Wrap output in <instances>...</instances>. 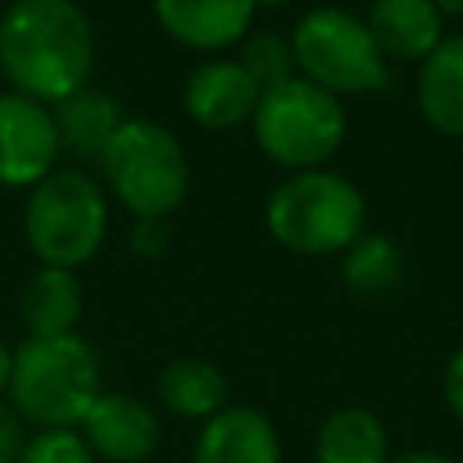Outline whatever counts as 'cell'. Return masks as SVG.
<instances>
[{
  "instance_id": "obj_1",
  "label": "cell",
  "mask_w": 463,
  "mask_h": 463,
  "mask_svg": "<svg viewBox=\"0 0 463 463\" xmlns=\"http://www.w3.org/2000/svg\"><path fill=\"white\" fill-rule=\"evenodd\" d=\"M94 29L76 0H11L0 14V72L43 105L87 87Z\"/></svg>"
},
{
  "instance_id": "obj_2",
  "label": "cell",
  "mask_w": 463,
  "mask_h": 463,
  "mask_svg": "<svg viewBox=\"0 0 463 463\" xmlns=\"http://www.w3.org/2000/svg\"><path fill=\"white\" fill-rule=\"evenodd\" d=\"M98 351L80 336H25L14 347L11 369V409L36 430L80 427L101 394Z\"/></svg>"
},
{
  "instance_id": "obj_3",
  "label": "cell",
  "mask_w": 463,
  "mask_h": 463,
  "mask_svg": "<svg viewBox=\"0 0 463 463\" xmlns=\"http://www.w3.org/2000/svg\"><path fill=\"white\" fill-rule=\"evenodd\" d=\"M271 239L304 257L344 253L365 232V195L344 174L300 170L275 184L264 206Z\"/></svg>"
},
{
  "instance_id": "obj_4",
  "label": "cell",
  "mask_w": 463,
  "mask_h": 463,
  "mask_svg": "<svg viewBox=\"0 0 463 463\" xmlns=\"http://www.w3.org/2000/svg\"><path fill=\"white\" fill-rule=\"evenodd\" d=\"M105 228L109 203L90 174L58 166L29 188L25 242L43 268L76 271L101 250Z\"/></svg>"
},
{
  "instance_id": "obj_5",
  "label": "cell",
  "mask_w": 463,
  "mask_h": 463,
  "mask_svg": "<svg viewBox=\"0 0 463 463\" xmlns=\"http://www.w3.org/2000/svg\"><path fill=\"white\" fill-rule=\"evenodd\" d=\"M250 123L260 152L293 174L318 170L329 156H336L347 137V116L340 98L304 76L260 90Z\"/></svg>"
},
{
  "instance_id": "obj_6",
  "label": "cell",
  "mask_w": 463,
  "mask_h": 463,
  "mask_svg": "<svg viewBox=\"0 0 463 463\" xmlns=\"http://www.w3.org/2000/svg\"><path fill=\"white\" fill-rule=\"evenodd\" d=\"M98 163L134 217H170L188 195V156L156 119H123Z\"/></svg>"
},
{
  "instance_id": "obj_7",
  "label": "cell",
  "mask_w": 463,
  "mask_h": 463,
  "mask_svg": "<svg viewBox=\"0 0 463 463\" xmlns=\"http://www.w3.org/2000/svg\"><path fill=\"white\" fill-rule=\"evenodd\" d=\"M289 47L304 80L329 94H373L387 87V58L365 18L344 7H311L297 18Z\"/></svg>"
},
{
  "instance_id": "obj_8",
  "label": "cell",
  "mask_w": 463,
  "mask_h": 463,
  "mask_svg": "<svg viewBox=\"0 0 463 463\" xmlns=\"http://www.w3.org/2000/svg\"><path fill=\"white\" fill-rule=\"evenodd\" d=\"M58 127L54 112L18 90L0 94V184L33 188L58 170Z\"/></svg>"
},
{
  "instance_id": "obj_9",
  "label": "cell",
  "mask_w": 463,
  "mask_h": 463,
  "mask_svg": "<svg viewBox=\"0 0 463 463\" xmlns=\"http://www.w3.org/2000/svg\"><path fill=\"white\" fill-rule=\"evenodd\" d=\"M80 434L94 459L105 463H145L156 456L163 427L152 405L130 391H101L80 423Z\"/></svg>"
},
{
  "instance_id": "obj_10",
  "label": "cell",
  "mask_w": 463,
  "mask_h": 463,
  "mask_svg": "<svg viewBox=\"0 0 463 463\" xmlns=\"http://www.w3.org/2000/svg\"><path fill=\"white\" fill-rule=\"evenodd\" d=\"M192 463H282V434L264 409L228 402L199 423Z\"/></svg>"
},
{
  "instance_id": "obj_11",
  "label": "cell",
  "mask_w": 463,
  "mask_h": 463,
  "mask_svg": "<svg viewBox=\"0 0 463 463\" xmlns=\"http://www.w3.org/2000/svg\"><path fill=\"white\" fill-rule=\"evenodd\" d=\"M184 112L206 130H232L253 119L260 87L239 65V58H210L199 61L184 80Z\"/></svg>"
},
{
  "instance_id": "obj_12",
  "label": "cell",
  "mask_w": 463,
  "mask_h": 463,
  "mask_svg": "<svg viewBox=\"0 0 463 463\" xmlns=\"http://www.w3.org/2000/svg\"><path fill=\"white\" fill-rule=\"evenodd\" d=\"M156 22L192 51H224L246 36L253 0H152Z\"/></svg>"
},
{
  "instance_id": "obj_13",
  "label": "cell",
  "mask_w": 463,
  "mask_h": 463,
  "mask_svg": "<svg viewBox=\"0 0 463 463\" xmlns=\"http://www.w3.org/2000/svg\"><path fill=\"white\" fill-rule=\"evenodd\" d=\"M441 11L430 0H373L365 25L383 51V58L423 61L445 36H441Z\"/></svg>"
},
{
  "instance_id": "obj_14",
  "label": "cell",
  "mask_w": 463,
  "mask_h": 463,
  "mask_svg": "<svg viewBox=\"0 0 463 463\" xmlns=\"http://www.w3.org/2000/svg\"><path fill=\"white\" fill-rule=\"evenodd\" d=\"M18 315H22L25 333L36 340L76 333L80 315H83V286H80L76 271L40 264L22 289Z\"/></svg>"
},
{
  "instance_id": "obj_15",
  "label": "cell",
  "mask_w": 463,
  "mask_h": 463,
  "mask_svg": "<svg viewBox=\"0 0 463 463\" xmlns=\"http://www.w3.org/2000/svg\"><path fill=\"white\" fill-rule=\"evenodd\" d=\"M416 101L423 119L445 134L463 137V33L445 36L420 65Z\"/></svg>"
},
{
  "instance_id": "obj_16",
  "label": "cell",
  "mask_w": 463,
  "mask_h": 463,
  "mask_svg": "<svg viewBox=\"0 0 463 463\" xmlns=\"http://www.w3.org/2000/svg\"><path fill=\"white\" fill-rule=\"evenodd\" d=\"M156 394L174 416L206 423L210 416H217L228 405V376L221 373L217 362L184 354L159 369Z\"/></svg>"
},
{
  "instance_id": "obj_17",
  "label": "cell",
  "mask_w": 463,
  "mask_h": 463,
  "mask_svg": "<svg viewBox=\"0 0 463 463\" xmlns=\"http://www.w3.org/2000/svg\"><path fill=\"white\" fill-rule=\"evenodd\" d=\"M315 459L318 463H387L391 438L383 420L365 405L333 409L315 434Z\"/></svg>"
},
{
  "instance_id": "obj_18",
  "label": "cell",
  "mask_w": 463,
  "mask_h": 463,
  "mask_svg": "<svg viewBox=\"0 0 463 463\" xmlns=\"http://www.w3.org/2000/svg\"><path fill=\"white\" fill-rule=\"evenodd\" d=\"M51 112H54L61 148L80 159H101L105 145L112 141V134L123 123L116 98L105 90H94V87H80L76 94L61 98Z\"/></svg>"
},
{
  "instance_id": "obj_19",
  "label": "cell",
  "mask_w": 463,
  "mask_h": 463,
  "mask_svg": "<svg viewBox=\"0 0 463 463\" xmlns=\"http://www.w3.org/2000/svg\"><path fill=\"white\" fill-rule=\"evenodd\" d=\"M402 275H405V257L398 242L383 232H362L344 250L340 279L354 297H365V300L387 297L391 289H398Z\"/></svg>"
},
{
  "instance_id": "obj_20",
  "label": "cell",
  "mask_w": 463,
  "mask_h": 463,
  "mask_svg": "<svg viewBox=\"0 0 463 463\" xmlns=\"http://www.w3.org/2000/svg\"><path fill=\"white\" fill-rule=\"evenodd\" d=\"M239 65L257 80L260 90H268V87L286 83V80L297 76V72H293V69H297V58H293L289 36H279V33H253V36L242 43Z\"/></svg>"
},
{
  "instance_id": "obj_21",
  "label": "cell",
  "mask_w": 463,
  "mask_h": 463,
  "mask_svg": "<svg viewBox=\"0 0 463 463\" xmlns=\"http://www.w3.org/2000/svg\"><path fill=\"white\" fill-rule=\"evenodd\" d=\"M18 463H94L80 427H47L25 438Z\"/></svg>"
},
{
  "instance_id": "obj_22",
  "label": "cell",
  "mask_w": 463,
  "mask_h": 463,
  "mask_svg": "<svg viewBox=\"0 0 463 463\" xmlns=\"http://www.w3.org/2000/svg\"><path fill=\"white\" fill-rule=\"evenodd\" d=\"M130 250L145 260H159L170 250V228L166 217H134L130 228Z\"/></svg>"
},
{
  "instance_id": "obj_23",
  "label": "cell",
  "mask_w": 463,
  "mask_h": 463,
  "mask_svg": "<svg viewBox=\"0 0 463 463\" xmlns=\"http://www.w3.org/2000/svg\"><path fill=\"white\" fill-rule=\"evenodd\" d=\"M25 438V420L7 402H0V463H18Z\"/></svg>"
},
{
  "instance_id": "obj_24",
  "label": "cell",
  "mask_w": 463,
  "mask_h": 463,
  "mask_svg": "<svg viewBox=\"0 0 463 463\" xmlns=\"http://www.w3.org/2000/svg\"><path fill=\"white\" fill-rule=\"evenodd\" d=\"M441 398H445L449 412L463 423V347L445 362V373H441Z\"/></svg>"
},
{
  "instance_id": "obj_25",
  "label": "cell",
  "mask_w": 463,
  "mask_h": 463,
  "mask_svg": "<svg viewBox=\"0 0 463 463\" xmlns=\"http://www.w3.org/2000/svg\"><path fill=\"white\" fill-rule=\"evenodd\" d=\"M387 463H459V459H452V456H445L438 449H409V452L391 456Z\"/></svg>"
},
{
  "instance_id": "obj_26",
  "label": "cell",
  "mask_w": 463,
  "mask_h": 463,
  "mask_svg": "<svg viewBox=\"0 0 463 463\" xmlns=\"http://www.w3.org/2000/svg\"><path fill=\"white\" fill-rule=\"evenodd\" d=\"M11 369H14V347L0 336V394L11 387Z\"/></svg>"
},
{
  "instance_id": "obj_27",
  "label": "cell",
  "mask_w": 463,
  "mask_h": 463,
  "mask_svg": "<svg viewBox=\"0 0 463 463\" xmlns=\"http://www.w3.org/2000/svg\"><path fill=\"white\" fill-rule=\"evenodd\" d=\"M441 14H463V0H430Z\"/></svg>"
},
{
  "instance_id": "obj_28",
  "label": "cell",
  "mask_w": 463,
  "mask_h": 463,
  "mask_svg": "<svg viewBox=\"0 0 463 463\" xmlns=\"http://www.w3.org/2000/svg\"><path fill=\"white\" fill-rule=\"evenodd\" d=\"M282 4H289V0H253V7H282Z\"/></svg>"
}]
</instances>
